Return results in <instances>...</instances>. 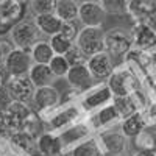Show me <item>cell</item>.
I'll return each mask as SVG.
<instances>
[{
	"instance_id": "obj_1",
	"label": "cell",
	"mask_w": 156,
	"mask_h": 156,
	"mask_svg": "<svg viewBox=\"0 0 156 156\" xmlns=\"http://www.w3.org/2000/svg\"><path fill=\"white\" fill-rule=\"evenodd\" d=\"M31 114L33 112L25 103L9 101L8 105L0 108V133H9L12 136L19 131H23Z\"/></svg>"
},
{
	"instance_id": "obj_2",
	"label": "cell",
	"mask_w": 156,
	"mask_h": 156,
	"mask_svg": "<svg viewBox=\"0 0 156 156\" xmlns=\"http://www.w3.org/2000/svg\"><path fill=\"white\" fill-rule=\"evenodd\" d=\"M75 45L80 48L84 56L89 59L101 51H105V33L100 28H90L83 27L78 33V37L75 41Z\"/></svg>"
},
{
	"instance_id": "obj_3",
	"label": "cell",
	"mask_w": 156,
	"mask_h": 156,
	"mask_svg": "<svg viewBox=\"0 0 156 156\" xmlns=\"http://www.w3.org/2000/svg\"><path fill=\"white\" fill-rule=\"evenodd\" d=\"M8 95L12 98V101H19V103H27L33 100L34 95V84L30 80V75H9L8 81L5 84Z\"/></svg>"
},
{
	"instance_id": "obj_4",
	"label": "cell",
	"mask_w": 156,
	"mask_h": 156,
	"mask_svg": "<svg viewBox=\"0 0 156 156\" xmlns=\"http://www.w3.org/2000/svg\"><path fill=\"white\" fill-rule=\"evenodd\" d=\"M9 33H11L12 44L16 45V48L27 50L31 53L33 45L37 42V33H39L34 22L20 20L19 23H16L14 27L11 28Z\"/></svg>"
},
{
	"instance_id": "obj_5",
	"label": "cell",
	"mask_w": 156,
	"mask_h": 156,
	"mask_svg": "<svg viewBox=\"0 0 156 156\" xmlns=\"http://www.w3.org/2000/svg\"><path fill=\"white\" fill-rule=\"evenodd\" d=\"M27 5L28 3L17 0H0V25L11 31V28L23 17Z\"/></svg>"
},
{
	"instance_id": "obj_6",
	"label": "cell",
	"mask_w": 156,
	"mask_h": 156,
	"mask_svg": "<svg viewBox=\"0 0 156 156\" xmlns=\"http://www.w3.org/2000/svg\"><path fill=\"white\" fill-rule=\"evenodd\" d=\"M31 53L22 48H12L11 53L5 59V69L9 72V75H25L28 73L33 66Z\"/></svg>"
},
{
	"instance_id": "obj_7",
	"label": "cell",
	"mask_w": 156,
	"mask_h": 156,
	"mask_svg": "<svg viewBox=\"0 0 156 156\" xmlns=\"http://www.w3.org/2000/svg\"><path fill=\"white\" fill-rule=\"evenodd\" d=\"M131 45L133 39L122 30H111L105 34V51L109 56H122Z\"/></svg>"
},
{
	"instance_id": "obj_8",
	"label": "cell",
	"mask_w": 156,
	"mask_h": 156,
	"mask_svg": "<svg viewBox=\"0 0 156 156\" xmlns=\"http://www.w3.org/2000/svg\"><path fill=\"white\" fill-rule=\"evenodd\" d=\"M105 16H106V12L101 8L100 2H81L80 3L78 19L81 20L84 27L100 28L103 20H105Z\"/></svg>"
},
{
	"instance_id": "obj_9",
	"label": "cell",
	"mask_w": 156,
	"mask_h": 156,
	"mask_svg": "<svg viewBox=\"0 0 156 156\" xmlns=\"http://www.w3.org/2000/svg\"><path fill=\"white\" fill-rule=\"evenodd\" d=\"M86 66L95 80H105V78H109L112 75V61L106 51H101V53L89 58Z\"/></svg>"
},
{
	"instance_id": "obj_10",
	"label": "cell",
	"mask_w": 156,
	"mask_h": 156,
	"mask_svg": "<svg viewBox=\"0 0 156 156\" xmlns=\"http://www.w3.org/2000/svg\"><path fill=\"white\" fill-rule=\"evenodd\" d=\"M61 100V95L58 92V89L53 86H45V87H39L34 90L33 101L37 109H47V108H53L56 106Z\"/></svg>"
},
{
	"instance_id": "obj_11",
	"label": "cell",
	"mask_w": 156,
	"mask_h": 156,
	"mask_svg": "<svg viewBox=\"0 0 156 156\" xmlns=\"http://www.w3.org/2000/svg\"><path fill=\"white\" fill-rule=\"evenodd\" d=\"M126 11L133 17L144 22V19H150L156 14V2L154 0H133L126 3Z\"/></svg>"
},
{
	"instance_id": "obj_12",
	"label": "cell",
	"mask_w": 156,
	"mask_h": 156,
	"mask_svg": "<svg viewBox=\"0 0 156 156\" xmlns=\"http://www.w3.org/2000/svg\"><path fill=\"white\" fill-rule=\"evenodd\" d=\"M133 44L137 47H150L156 44V30L147 22H137L133 28Z\"/></svg>"
},
{
	"instance_id": "obj_13",
	"label": "cell",
	"mask_w": 156,
	"mask_h": 156,
	"mask_svg": "<svg viewBox=\"0 0 156 156\" xmlns=\"http://www.w3.org/2000/svg\"><path fill=\"white\" fill-rule=\"evenodd\" d=\"M67 81L72 87L78 89V90H84L90 86V81H92V75H90L89 69L86 64H81V66H73L70 67L69 73H67Z\"/></svg>"
},
{
	"instance_id": "obj_14",
	"label": "cell",
	"mask_w": 156,
	"mask_h": 156,
	"mask_svg": "<svg viewBox=\"0 0 156 156\" xmlns=\"http://www.w3.org/2000/svg\"><path fill=\"white\" fill-rule=\"evenodd\" d=\"M78 12H80V3L73 0H56L55 14L59 20H62V23H72L75 19H78Z\"/></svg>"
},
{
	"instance_id": "obj_15",
	"label": "cell",
	"mask_w": 156,
	"mask_h": 156,
	"mask_svg": "<svg viewBox=\"0 0 156 156\" xmlns=\"http://www.w3.org/2000/svg\"><path fill=\"white\" fill-rule=\"evenodd\" d=\"M34 23L39 31H42L47 36H55L61 33L62 28V20L58 19L56 14H45V16H37L34 17Z\"/></svg>"
},
{
	"instance_id": "obj_16",
	"label": "cell",
	"mask_w": 156,
	"mask_h": 156,
	"mask_svg": "<svg viewBox=\"0 0 156 156\" xmlns=\"http://www.w3.org/2000/svg\"><path fill=\"white\" fill-rule=\"evenodd\" d=\"M28 75H30V80H31V83L34 84L36 89L50 86V81L53 80V76H55L47 64H33Z\"/></svg>"
},
{
	"instance_id": "obj_17",
	"label": "cell",
	"mask_w": 156,
	"mask_h": 156,
	"mask_svg": "<svg viewBox=\"0 0 156 156\" xmlns=\"http://www.w3.org/2000/svg\"><path fill=\"white\" fill-rule=\"evenodd\" d=\"M31 58L34 64H50V61L55 58V51L50 47L47 41H37L31 48Z\"/></svg>"
},
{
	"instance_id": "obj_18",
	"label": "cell",
	"mask_w": 156,
	"mask_h": 156,
	"mask_svg": "<svg viewBox=\"0 0 156 156\" xmlns=\"http://www.w3.org/2000/svg\"><path fill=\"white\" fill-rule=\"evenodd\" d=\"M145 128V120L139 112H134L122 123V131L125 137H137Z\"/></svg>"
},
{
	"instance_id": "obj_19",
	"label": "cell",
	"mask_w": 156,
	"mask_h": 156,
	"mask_svg": "<svg viewBox=\"0 0 156 156\" xmlns=\"http://www.w3.org/2000/svg\"><path fill=\"white\" fill-rule=\"evenodd\" d=\"M61 148V140L51 134H42L37 139V150L44 156H59Z\"/></svg>"
},
{
	"instance_id": "obj_20",
	"label": "cell",
	"mask_w": 156,
	"mask_h": 156,
	"mask_svg": "<svg viewBox=\"0 0 156 156\" xmlns=\"http://www.w3.org/2000/svg\"><path fill=\"white\" fill-rule=\"evenodd\" d=\"M128 75L122 73V72H115L109 76L108 81V87L114 94V97H126L128 95V84L129 81H126Z\"/></svg>"
},
{
	"instance_id": "obj_21",
	"label": "cell",
	"mask_w": 156,
	"mask_h": 156,
	"mask_svg": "<svg viewBox=\"0 0 156 156\" xmlns=\"http://www.w3.org/2000/svg\"><path fill=\"white\" fill-rule=\"evenodd\" d=\"M111 97H112V92L109 90L108 86L100 87V89L95 90V92L89 94V95L83 100V108H84V109H94V108L103 105V103H106Z\"/></svg>"
},
{
	"instance_id": "obj_22",
	"label": "cell",
	"mask_w": 156,
	"mask_h": 156,
	"mask_svg": "<svg viewBox=\"0 0 156 156\" xmlns=\"http://www.w3.org/2000/svg\"><path fill=\"white\" fill-rule=\"evenodd\" d=\"M101 142L106 147V150L112 154H119L125 150V136L117 133H108L101 136Z\"/></svg>"
},
{
	"instance_id": "obj_23",
	"label": "cell",
	"mask_w": 156,
	"mask_h": 156,
	"mask_svg": "<svg viewBox=\"0 0 156 156\" xmlns=\"http://www.w3.org/2000/svg\"><path fill=\"white\" fill-rule=\"evenodd\" d=\"M112 106L115 108L119 117H123V119H128L129 115H133L136 112L134 103H133V100L129 98L128 95L126 97H114Z\"/></svg>"
},
{
	"instance_id": "obj_24",
	"label": "cell",
	"mask_w": 156,
	"mask_h": 156,
	"mask_svg": "<svg viewBox=\"0 0 156 156\" xmlns=\"http://www.w3.org/2000/svg\"><path fill=\"white\" fill-rule=\"evenodd\" d=\"M34 16H45V14H55L56 0H33L28 3Z\"/></svg>"
},
{
	"instance_id": "obj_25",
	"label": "cell",
	"mask_w": 156,
	"mask_h": 156,
	"mask_svg": "<svg viewBox=\"0 0 156 156\" xmlns=\"http://www.w3.org/2000/svg\"><path fill=\"white\" fill-rule=\"evenodd\" d=\"M50 47L53 48L55 55L66 56V53L73 47V42L69 41L67 37H64V36L59 33V34H55V36L50 37Z\"/></svg>"
},
{
	"instance_id": "obj_26",
	"label": "cell",
	"mask_w": 156,
	"mask_h": 156,
	"mask_svg": "<svg viewBox=\"0 0 156 156\" xmlns=\"http://www.w3.org/2000/svg\"><path fill=\"white\" fill-rule=\"evenodd\" d=\"M11 142L16 144L19 148L25 150V151H33L34 147L37 145L34 142V137L31 134H28V133H25V131H19L16 134H12L11 136Z\"/></svg>"
},
{
	"instance_id": "obj_27",
	"label": "cell",
	"mask_w": 156,
	"mask_h": 156,
	"mask_svg": "<svg viewBox=\"0 0 156 156\" xmlns=\"http://www.w3.org/2000/svg\"><path fill=\"white\" fill-rule=\"evenodd\" d=\"M48 67H50L51 73H53L55 76H67V73L70 70V64L66 59V56L55 55V58L50 61Z\"/></svg>"
},
{
	"instance_id": "obj_28",
	"label": "cell",
	"mask_w": 156,
	"mask_h": 156,
	"mask_svg": "<svg viewBox=\"0 0 156 156\" xmlns=\"http://www.w3.org/2000/svg\"><path fill=\"white\" fill-rule=\"evenodd\" d=\"M72 156H103V151L95 140H87L84 144L78 145L73 150Z\"/></svg>"
},
{
	"instance_id": "obj_29",
	"label": "cell",
	"mask_w": 156,
	"mask_h": 156,
	"mask_svg": "<svg viewBox=\"0 0 156 156\" xmlns=\"http://www.w3.org/2000/svg\"><path fill=\"white\" fill-rule=\"evenodd\" d=\"M76 114H78V111L75 109V108H69V109H64L62 112H59V114H56L53 119H51V126L53 128H61V126H64L66 123H69L72 119H75L76 117Z\"/></svg>"
},
{
	"instance_id": "obj_30",
	"label": "cell",
	"mask_w": 156,
	"mask_h": 156,
	"mask_svg": "<svg viewBox=\"0 0 156 156\" xmlns=\"http://www.w3.org/2000/svg\"><path fill=\"white\" fill-rule=\"evenodd\" d=\"M66 59L69 61V64H70V67H73V66H81V64H86L87 62V58L84 56V53L78 48L75 44H73V47L66 53Z\"/></svg>"
},
{
	"instance_id": "obj_31",
	"label": "cell",
	"mask_w": 156,
	"mask_h": 156,
	"mask_svg": "<svg viewBox=\"0 0 156 156\" xmlns=\"http://www.w3.org/2000/svg\"><path fill=\"white\" fill-rule=\"evenodd\" d=\"M119 119V114H117L115 108L114 106H106V108H103L98 115H97V125H108L114 120Z\"/></svg>"
},
{
	"instance_id": "obj_32",
	"label": "cell",
	"mask_w": 156,
	"mask_h": 156,
	"mask_svg": "<svg viewBox=\"0 0 156 156\" xmlns=\"http://www.w3.org/2000/svg\"><path fill=\"white\" fill-rule=\"evenodd\" d=\"M126 3L128 2H117V0H103V2H100V5H101V8L105 9V12L108 14V12H114V14H117V12H123V11H126Z\"/></svg>"
},
{
	"instance_id": "obj_33",
	"label": "cell",
	"mask_w": 156,
	"mask_h": 156,
	"mask_svg": "<svg viewBox=\"0 0 156 156\" xmlns=\"http://www.w3.org/2000/svg\"><path fill=\"white\" fill-rule=\"evenodd\" d=\"M78 33H80V30L76 28V25L72 22V23H62V28H61V34L64 37H67L69 41H76L78 37Z\"/></svg>"
},
{
	"instance_id": "obj_34",
	"label": "cell",
	"mask_w": 156,
	"mask_h": 156,
	"mask_svg": "<svg viewBox=\"0 0 156 156\" xmlns=\"http://www.w3.org/2000/svg\"><path fill=\"white\" fill-rule=\"evenodd\" d=\"M11 50H12V47L9 45V42L0 41V66H2V64H5V59H6V56L11 53Z\"/></svg>"
},
{
	"instance_id": "obj_35",
	"label": "cell",
	"mask_w": 156,
	"mask_h": 156,
	"mask_svg": "<svg viewBox=\"0 0 156 156\" xmlns=\"http://www.w3.org/2000/svg\"><path fill=\"white\" fill-rule=\"evenodd\" d=\"M134 156H156V150H139Z\"/></svg>"
},
{
	"instance_id": "obj_36",
	"label": "cell",
	"mask_w": 156,
	"mask_h": 156,
	"mask_svg": "<svg viewBox=\"0 0 156 156\" xmlns=\"http://www.w3.org/2000/svg\"><path fill=\"white\" fill-rule=\"evenodd\" d=\"M6 31H8V30H6V28H3L2 25H0V34H3V33H6Z\"/></svg>"
},
{
	"instance_id": "obj_37",
	"label": "cell",
	"mask_w": 156,
	"mask_h": 156,
	"mask_svg": "<svg viewBox=\"0 0 156 156\" xmlns=\"http://www.w3.org/2000/svg\"><path fill=\"white\" fill-rule=\"evenodd\" d=\"M2 86H3V76H2V73H0V89H2Z\"/></svg>"
}]
</instances>
